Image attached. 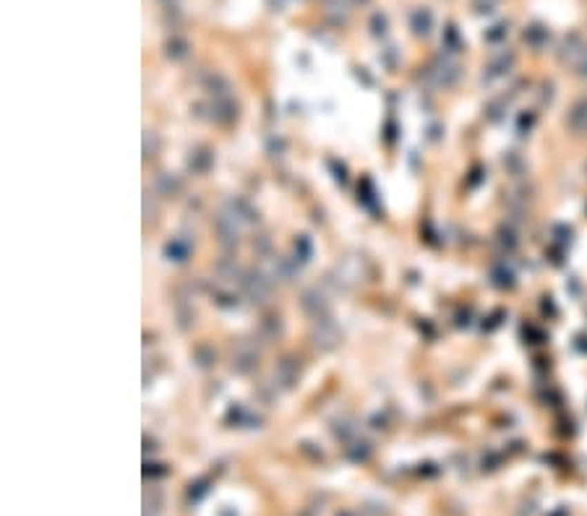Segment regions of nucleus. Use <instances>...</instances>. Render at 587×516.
I'll return each instance as SVG.
<instances>
[{
	"mask_svg": "<svg viewBox=\"0 0 587 516\" xmlns=\"http://www.w3.org/2000/svg\"><path fill=\"white\" fill-rule=\"evenodd\" d=\"M342 516H350V514H342Z\"/></svg>",
	"mask_w": 587,
	"mask_h": 516,
	"instance_id": "f257e3e1",
	"label": "nucleus"
}]
</instances>
